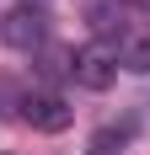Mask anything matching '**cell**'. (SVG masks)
<instances>
[{
    "instance_id": "obj_1",
    "label": "cell",
    "mask_w": 150,
    "mask_h": 155,
    "mask_svg": "<svg viewBox=\"0 0 150 155\" xmlns=\"http://www.w3.org/2000/svg\"><path fill=\"white\" fill-rule=\"evenodd\" d=\"M0 43L16 48V54H38V48L48 43V11L32 5V0L11 5V11L0 16Z\"/></svg>"
},
{
    "instance_id": "obj_2",
    "label": "cell",
    "mask_w": 150,
    "mask_h": 155,
    "mask_svg": "<svg viewBox=\"0 0 150 155\" xmlns=\"http://www.w3.org/2000/svg\"><path fill=\"white\" fill-rule=\"evenodd\" d=\"M70 75H75L80 91H107V86L118 80V48L107 43V38L75 48V54H70Z\"/></svg>"
},
{
    "instance_id": "obj_3",
    "label": "cell",
    "mask_w": 150,
    "mask_h": 155,
    "mask_svg": "<svg viewBox=\"0 0 150 155\" xmlns=\"http://www.w3.org/2000/svg\"><path fill=\"white\" fill-rule=\"evenodd\" d=\"M16 107H22V123L38 128V134H64L75 118V107L59 91H27V96H16Z\"/></svg>"
},
{
    "instance_id": "obj_4",
    "label": "cell",
    "mask_w": 150,
    "mask_h": 155,
    "mask_svg": "<svg viewBox=\"0 0 150 155\" xmlns=\"http://www.w3.org/2000/svg\"><path fill=\"white\" fill-rule=\"evenodd\" d=\"M118 64L134 70V75H150V27H118Z\"/></svg>"
},
{
    "instance_id": "obj_5",
    "label": "cell",
    "mask_w": 150,
    "mask_h": 155,
    "mask_svg": "<svg viewBox=\"0 0 150 155\" xmlns=\"http://www.w3.org/2000/svg\"><path fill=\"white\" fill-rule=\"evenodd\" d=\"M123 139H129V128H102V134L91 139V155H118Z\"/></svg>"
},
{
    "instance_id": "obj_6",
    "label": "cell",
    "mask_w": 150,
    "mask_h": 155,
    "mask_svg": "<svg viewBox=\"0 0 150 155\" xmlns=\"http://www.w3.org/2000/svg\"><path fill=\"white\" fill-rule=\"evenodd\" d=\"M123 5H134V11H150V0H123Z\"/></svg>"
},
{
    "instance_id": "obj_7",
    "label": "cell",
    "mask_w": 150,
    "mask_h": 155,
    "mask_svg": "<svg viewBox=\"0 0 150 155\" xmlns=\"http://www.w3.org/2000/svg\"><path fill=\"white\" fill-rule=\"evenodd\" d=\"M32 5H38V0H32Z\"/></svg>"
}]
</instances>
